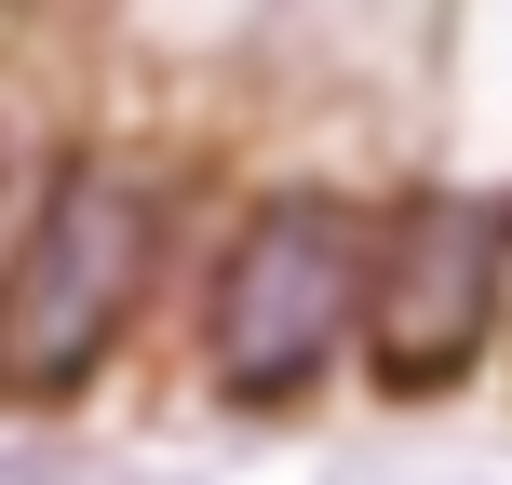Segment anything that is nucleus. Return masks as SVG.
<instances>
[{
  "label": "nucleus",
  "instance_id": "7ed1b4c3",
  "mask_svg": "<svg viewBox=\"0 0 512 485\" xmlns=\"http://www.w3.org/2000/svg\"><path fill=\"white\" fill-rule=\"evenodd\" d=\"M512 310V203L499 189H405V203L364 216V297H351V337H364V378L432 405L486 364Z\"/></svg>",
  "mask_w": 512,
  "mask_h": 485
},
{
  "label": "nucleus",
  "instance_id": "f257e3e1",
  "mask_svg": "<svg viewBox=\"0 0 512 485\" xmlns=\"http://www.w3.org/2000/svg\"><path fill=\"white\" fill-rule=\"evenodd\" d=\"M162 176L122 149H68L0 243V405H68L108 351L135 337L162 283Z\"/></svg>",
  "mask_w": 512,
  "mask_h": 485
},
{
  "label": "nucleus",
  "instance_id": "f03ea898",
  "mask_svg": "<svg viewBox=\"0 0 512 485\" xmlns=\"http://www.w3.org/2000/svg\"><path fill=\"white\" fill-rule=\"evenodd\" d=\"M364 297V203L351 189H256L203 297V364L230 405H297L337 351H351Z\"/></svg>",
  "mask_w": 512,
  "mask_h": 485
}]
</instances>
